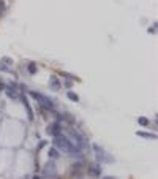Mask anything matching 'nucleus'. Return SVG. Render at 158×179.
Instances as JSON below:
<instances>
[{"label": "nucleus", "instance_id": "obj_1", "mask_svg": "<svg viewBox=\"0 0 158 179\" xmlns=\"http://www.w3.org/2000/svg\"><path fill=\"white\" fill-rule=\"evenodd\" d=\"M55 140H54V146L57 149H60V151H63V152H68V154H79V149L78 148H74V146L71 144V141H70L68 138H62L60 135L58 136H54Z\"/></svg>", "mask_w": 158, "mask_h": 179}, {"label": "nucleus", "instance_id": "obj_2", "mask_svg": "<svg viewBox=\"0 0 158 179\" xmlns=\"http://www.w3.org/2000/svg\"><path fill=\"white\" fill-rule=\"evenodd\" d=\"M30 95L33 97V98L38 102V103L41 105L43 110H52L54 103H52V100H49L48 97H44L43 94H38V92H30Z\"/></svg>", "mask_w": 158, "mask_h": 179}, {"label": "nucleus", "instance_id": "obj_3", "mask_svg": "<svg viewBox=\"0 0 158 179\" xmlns=\"http://www.w3.org/2000/svg\"><path fill=\"white\" fill-rule=\"evenodd\" d=\"M48 133L51 135V136H58V135L62 133V125L58 124V122L51 124V125L48 127Z\"/></svg>", "mask_w": 158, "mask_h": 179}, {"label": "nucleus", "instance_id": "obj_4", "mask_svg": "<svg viewBox=\"0 0 158 179\" xmlns=\"http://www.w3.org/2000/svg\"><path fill=\"white\" fill-rule=\"evenodd\" d=\"M49 87H51L52 90H58L62 87V83L58 81V78L55 75H51V78H49Z\"/></svg>", "mask_w": 158, "mask_h": 179}, {"label": "nucleus", "instance_id": "obj_5", "mask_svg": "<svg viewBox=\"0 0 158 179\" xmlns=\"http://www.w3.org/2000/svg\"><path fill=\"white\" fill-rule=\"evenodd\" d=\"M89 174L96 178V176H101V168L100 165H89Z\"/></svg>", "mask_w": 158, "mask_h": 179}, {"label": "nucleus", "instance_id": "obj_6", "mask_svg": "<svg viewBox=\"0 0 158 179\" xmlns=\"http://www.w3.org/2000/svg\"><path fill=\"white\" fill-rule=\"evenodd\" d=\"M93 149L96 151V157L100 158V160H108V162L111 160V157H109V155H106V154H104V151H103V149H100L96 144L93 146Z\"/></svg>", "mask_w": 158, "mask_h": 179}, {"label": "nucleus", "instance_id": "obj_7", "mask_svg": "<svg viewBox=\"0 0 158 179\" xmlns=\"http://www.w3.org/2000/svg\"><path fill=\"white\" fill-rule=\"evenodd\" d=\"M21 100H22V105L25 106V110H27V114H29V119H33V111H32V108H30V105H29V102H27V98L25 97H21Z\"/></svg>", "mask_w": 158, "mask_h": 179}, {"label": "nucleus", "instance_id": "obj_8", "mask_svg": "<svg viewBox=\"0 0 158 179\" xmlns=\"http://www.w3.org/2000/svg\"><path fill=\"white\" fill-rule=\"evenodd\" d=\"M5 92H7V97H8V98H13V100H16V98H19V95H17V92H16V90H11V87H7V86H5Z\"/></svg>", "mask_w": 158, "mask_h": 179}, {"label": "nucleus", "instance_id": "obj_9", "mask_svg": "<svg viewBox=\"0 0 158 179\" xmlns=\"http://www.w3.org/2000/svg\"><path fill=\"white\" fill-rule=\"evenodd\" d=\"M137 136H141V138H149V140H155L157 138V135L153 133H147V132H136Z\"/></svg>", "mask_w": 158, "mask_h": 179}, {"label": "nucleus", "instance_id": "obj_10", "mask_svg": "<svg viewBox=\"0 0 158 179\" xmlns=\"http://www.w3.org/2000/svg\"><path fill=\"white\" fill-rule=\"evenodd\" d=\"M44 174H55V166H54V163H48V166L44 168Z\"/></svg>", "mask_w": 158, "mask_h": 179}, {"label": "nucleus", "instance_id": "obj_11", "mask_svg": "<svg viewBox=\"0 0 158 179\" xmlns=\"http://www.w3.org/2000/svg\"><path fill=\"white\" fill-rule=\"evenodd\" d=\"M137 122H139V125H142V127H147V125L150 124V121H149L147 117H139Z\"/></svg>", "mask_w": 158, "mask_h": 179}, {"label": "nucleus", "instance_id": "obj_12", "mask_svg": "<svg viewBox=\"0 0 158 179\" xmlns=\"http://www.w3.org/2000/svg\"><path fill=\"white\" fill-rule=\"evenodd\" d=\"M49 157H51V158H57V157H58V151H57V148H52L51 151H49Z\"/></svg>", "mask_w": 158, "mask_h": 179}, {"label": "nucleus", "instance_id": "obj_13", "mask_svg": "<svg viewBox=\"0 0 158 179\" xmlns=\"http://www.w3.org/2000/svg\"><path fill=\"white\" fill-rule=\"evenodd\" d=\"M68 98H70V100H73V102H79V95H78V94H74V92H68Z\"/></svg>", "mask_w": 158, "mask_h": 179}, {"label": "nucleus", "instance_id": "obj_14", "mask_svg": "<svg viewBox=\"0 0 158 179\" xmlns=\"http://www.w3.org/2000/svg\"><path fill=\"white\" fill-rule=\"evenodd\" d=\"M29 73H30V75H35V73H37V65H35V63H29Z\"/></svg>", "mask_w": 158, "mask_h": 179}, {"label": "nucleus", "instance_id": "obj_15", "mask_svg": "<svg viewBox=\"0 0 158 179\" xmlns=\"http://www.w3.org/2000/svg\"><path fill=\"white\" fill-rule=\"evenodd\" d=\"M0 70H2V71H11L10 67H8L7 63H3V62H0Z\"/></svg>", "mask_w": 158, "mask_h": 179}, {"label": "nucleus", "instance_id": "obj_16", "mask_svg": "<svg viewBox=\"0 0 158 179\" xmlns=\"http://www.w3.org/2000/svg\"><path fill=\"white\" fill-rule=\"evenodd\" d=\"M0 62L7 63V65H11V63H13V59H10V57H2V60H0Z\"/></svg>", "mask_w": 158, "mask_h": 179}, {"label": "nucleus", "instance_id": "obj_17", "mask_svg": "<svg viewBox=\"0 0 158 179\" xmlns=\"http://www.w3.org/2000/svg\"><path fill=\"white\" fill-rule=\"evenodd\" d=\"M3 10H5V3H3V0H0V14L3 13Z\"/></svg>", "mask_w": 158, "mask_h": 179}, {"label": "nucleus", "instance_id": "obj_18", "mask_svg": "<svg viewBox=\"0 0 158 179\" xmlns=\"http://www.w3.org/2000/svg\"><path fill=\"white\" fill-rule=\"evenodd\" d=\"M155 30H157V27H150V29H149V32H150V33H153Z\"/></svg>", "mask_w": 158, "mask_h": 179}]
</instances>
